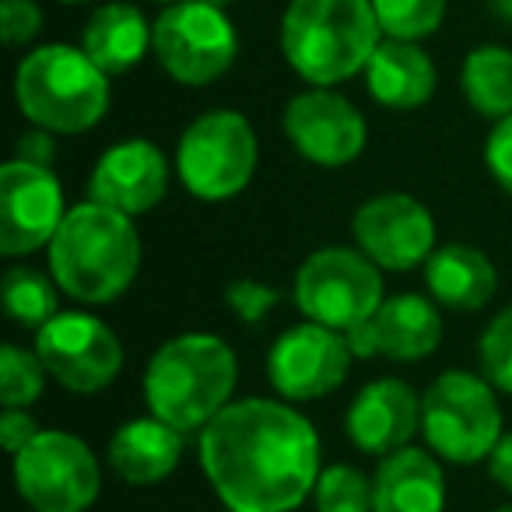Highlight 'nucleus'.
<instances>
[{"mask_svg": "<svg viewBox=\"0 0 512 512\" xmlns=\"http://www.w3.org/2000/svg\"><path fill=\"white\" fill-rule=\"evenodd\" d=\"M320 432L292 404L232 400L200 432V467L228 512H295L320 481Z\"/></svg>", "mask_w": 512, "mask_h": 512, "instance_id": "f257e3e1", "label": "nucleus"}, {"mask_svg": "<svg viewBox=\"0 0 512 512\" xmlns=\"http://www.w3.org/2000/svg\"><path fill=\"white\" fill-rule=\"evenodd\" d=\"M46 260L67 299L81 306H109L130 292L141 271V235L134 218L95 200H81L46 246Z\"/></svg>", "mask_w": 512, "mask_h": 512, "instance_id": "f03ea898", "label": "nucleus"}, {"mask_svg": "<svg viewBox=\"0 0 512 512\" xmlns=\"http://www.w3.org/2000/svg\"><path fill=\"white\" fill-rule=\"evenodd\" d=\"M239 383V358L218 334H179L151 355L144 369V400L155 418L183 435L204 432Z\"/></svg>", "mask_w": 512, "mask_h": 512, "instance_id": "7ed1b4c3", "label": "nucleus"}, {"mask_svg": "<svg viewBox=\"0 0 512 512\" xmlns=\"http://www.w3.org/2000/svg\"><path fill=\"white\" fill-rule=\"evenodd\" d=\"M383 39L372 0H288L281 18V53L313 88L362 74Z\"/></svg>", "mask_w": 512, "mask_h": 512, "instance_id": "20e7f679", "label": "nucleus"}, {"mask_svg": "<svg viewBox=\"0 0 512 512\" xmlns=\"http://www.w3.org/2000/svg\"><path fill=\"white\" fill-rule=\"evenodd\" d=\"M15 102L32 127L64 137L85 134L109 109V74L81 46L46 43L18 64Z\"/></svg>", "mask_w": 512, "mask_h": 512, "instance_id": "39448f33", "label": "nucleus"}, {"mask_svg": "<svg viewBox=\"0 0 512 512\" xmlns=\"http://www.w3.org/2000/svg\"><path fill=\"white\" fill-rule=\"evenodd\" d=\"M421 435L439 460L470 467L502 439L498 390L467 369H446L421 393Z\"/></svg>", "mask_w": 512, "mask_h": 512, "instance_id": "423d86ee", "label": "nucleus"}, {"mask_svg": "<svg viewBox=\"0 0 512 512\" xmlns=\"http://www.w3.org/2000/svg\"><path fill=\"white\" fill-rule=\"evenodd\" d=\"M260 141L253 123L235 109L200 113L176 144V176L186 193L207 204L232 200L253 183Z\"/></svg>", "mask_w": 512, "mask_h": 512, "instance_id": "0eeeda50", "label": "nucleus"}, {"mask_svg": "<svg viewBox=\"0 0 512 512\" xmlns=\"http://www.w3.org/2000/svg\"><path fill=\"white\" fill-rule=\"evenodd\" d=\"M151 53L172 81L204 88L232 71L239 32L225 8L204 0H176L151 22Z\"/></svg>", "mask_w": 512, "mask_h": 512, "instance_id": "6e6552de", "label": "nucleus"}, {"mask_svg": "<svg viewBox=\"0 0 512 512\" xmlns=\"http://www.w3.org/2000/svg\"><path fill=\"white\" fill-rule=\"evenodd\" d=\"M292 292L306 320L344 334L355 323L372 320L383 306V267L358 246H323L302 260Z\"/></svg>", "mask_w": 512, "mask_h": 512, "instance_id": "1a4fd4ad", "label": "nucleus"}, {"mask_svg": "<svg viewBox=\"0 0 512 512\" xmlns=\"http://www.w3.org/2000/svg\"><path fill=\"white\" fill-rule=\"evenodd\" d=\"M15 488L36 512H85L102 491V467L85 439L43 428L15 456Z\"/></svg>", "mask_w": 512, "mask_h": 512, "instance_id": "9d476101", "label": "nucleus"}, {"mask_svg": "<svg viewBox=\"0 0 512 512\" xmlns=\"http://www.w3.org/2000/svg\"><path fill=\"white\" fill-rule=\"evenodd\" d=\"M36 355L46 372L71 393H99L123 372V344L106 320L81 309L57 313L36 330Z\"/></svg>", "mask_w": 512, "mask_h": 512, "instance_id": "9b49d317", "label": "nucleus"}, {"mask_svg": "<svg viewBox=\"0 0 512 512\" xmlns=\"http://www.w3.org/2000/svg\"><path fill=\"white\" fill-rule=\"evenodd\" d=\"M64 186L50 165L11 158L0 169V253L8 260L46 249L64 225Z\"/></svg>", "mask_w": 512, "mask_h": 512, "instance_id": "f8f14e48", "label": "nucleus"}, {"mask_svg": "<svg viewBox=\"0 0 512 512\" xmlns=\"http://www.w3.org/2000/svg\"><path fill=\"white\" fill-rule=\"evenodd\" d=\"M351 362H355V355H351L341 330L306 320L288 327L271 344L267 379L281 400L306 404V400L330 397L348 379Z\"/></svg>", "mask_w": 512, "mask_h": 512, "instance_id": "ddd939ff", "label": "nucleus"}, {"mask_svg": "<svg viewBox=\"0 0 512 512\" xmlns=\"http://www.w3.org/2000/svg\"><path fill=\"white\" fill-rule=\"evenodd\" d=\"M355 246L383 271L407 274L435 253V218L411 193H376L351 218Z\"/></svg>", "mask_w": 512, "mask_h": 512, "instance_id": "4468645a", "label": "nucleus"}, {"mask_svg": "<svg viewBox=\"0 0 512 512\" xmlns=\"http://www.w3.org/2000/svg\"><path fill=\"white\" fill-rule=\"evenodd\" d=\"M285 137L299 158L320 165V169H341L362 158L369 144V123L358 106L334 88H313L299 92L285 106Z\"/></svg>", "mask_w": 512, "mask_h": 512, "instance_id": "2eb2a0df", "label": "nucleus"}, {"mask_svg": "<svg viewBox=\"0 0 512 512\" xmlns=\"http://www.w3.org/2000/svg\"><path fill=\"white\" fill-rule=\"evenodd\" d=\"M169 193V158L155 141L130 137L99 155L88 179V200L106 204L127 218L155 211Z\"/></svg>", "mask_w": 512, "mask_h": 512, "instance_id": "dca6fc26", "label": "nucleus"}, {"mask_svg": "<svg viewBox=\"0 0 512 512\" xmlns=\"http://www.w3.org/2000/svg\"><path fill=\"white\" fill-rule=\"evenodd\" d=\"M344 432L358 453L383 460L411 446V439L421 432V397L404 379H372L351 400Z\"/></svg>", "mask_w": 512, "mask_h": 512, "instance_id": "f3484780", "label": "nucleus"}, {"mask_svg": "<svg viewBox=\"0 0 512 512\" xmlns=\"http://www.w3.org/2000/svg\"><path fill=\"white\" fill-rule=\"evenodd\" d=\"M183 449L186 435L172 428L169 421L148 414V418H130L116 428L106 446V463L123 484L148 488V484H158L169 474H176Z\"/></svg>", "mask_w": 512, "mask_h": 512, "instance_id": "a211bd4d", "label": "nucleus"}, {"mask_svg": "<svg viewBox=\"0 0 512 512\" xmlns=\"http://www.w3.org/2000/svg\"><path fill=\"white\" fill-rule=\"evenodd\" d=\"M372 512H446V474L432 449L404 446L372 474Z\"/></svg>", "mask_w": 512, "mask_h": 512, "instance_id": "6ab92c4d", "label": "nucleus"}, {"mask_svg": "<svg viewBox=\"0 0 512 512\" xmlns=\"http://www.w3.org/2000/svg\"><path fill=\"white\" fill-rule=\"evenodd\" d=\"M425 288L442 309L456 313H477L498 292V271L477 246L467 242H449L435 246V253L425 260Z\"/></svg>", "mask_w": 512, "mask_h": 512, "instance_id": "aec40b11", "label": "nucleus"}, {"mask_svg": "<svg viewBox=\"0 0 512 512\" xmlns=\"http://www.w3.org/2000/svg\"><path fill=\"white\" fill-rule=\"evenodd\" d=\"M435 85H439V71L432 57L418 43H404V39H383L365 67L369 95L383 109H397V113L421 109L435 95Z\"/></svg>", "mask_w": 512, "mask_h": 512, "instance_id": "412c9836", "label": "nucleus"}, {"mask_svg": "<svg viewBox=\"0 0 512 512\" xmlns=\"http://www.w3.org/2000/svg\"><path fill=\"white\" fill-rule=\"evenodd\" d=\"M379 334V355L390 362H421L442 344V313L432 295L404 292L383 299L372 316Z\"/></svg>", "mask_w": 512, "mask_h": 512, "instance_id": "4be33fe9", "label": "nucleus"}, {"mask_svg": "<svg viewBox=\"0 0 512 512\" xmlns=\"http://www.w3.org/2000/svg\"><path fill=\"white\" fill-rule=\"evenodd\" d=\"M81 50H85L109 78H113V74H127L148 57L151 22L141 15V8H134L127 0L102 4V8L88 18L85 32H81Z\"/></svg>", "mask_w": 512, "mask_h": 512, "instance_id": "5701e85b", "label": "nucleus"}, {"mask_svg": "<svg viewBox=\"0 0 512 512\" xmlns=\"http://www.w3.org/2000/svg\"><path fill=\"white\" fill-rule=\"evenodd\" d=\"M463 99L488 120L512 116V50L498 43L474 46L460 67Z\"/></svg>", "mask_w": 512, "mask_h": 512, "instance_id": "b1692460", "label": "nucleus"}, {"mask_svg": "<svg viewBox=\"0 0 512 512\" xmlns=\"http://www.w3.org/2000/svg\"><path fill=\"white\" fill-rule=\"evenodd\" d=\"M4 309L8 316L25 330H43L53 316L60 313V285L53 281V274H39L36 267H8L4 271Z\"/></svg>", "mask_w": 512, "mask_h": 512, "instance_id": "393cba45", "label": "nucleus"}, {"mask_svg": "<svg viewBox=\"0 0 512 512\" xmlns=\"http://www.w3.org/2000/svg\"><path fill=\"white\" fill-rule=\"evenodd\" d=\"M446 8L449 0H372L383 36L404 39V43H421L435 36L446 18Z\"/></svg>", "mask_w": 512, "mask_h": 512, "instance_id": "a878e982", "label": "nucleus"}, {"mask_svg": "<svg viewBox=\"0 0 512 512\" xmlns=\"http://www.w3.org/2000/svg\"><path fill=\"white\" fill-rule=\"evenodd\" d=\"M46 365L36 348L4 344L0 348V400L4 407H32L46 390Z\"/></svg>", "mask_w": 512, "mask_h": 512, "instance_id": "bb28decb", "label": "nucleus"}, {"mask_svg": "<svg viewBox=\"0 0 512 512\" xmlns=\"http://www.w3.org/2000/svg\"><path fill=\"white\" fill-rule=\"evenodd\" d=\"M313 502L316 512H372V477H365L351 463L323 467Z\"/></svg>", "mask_w": 512, "mask_h": 512, "instance_id": "cd10ccee", "label": "nucleus"}, {"mask_svg": "<svg viewBox=\"0 0 512 512\" xmlns=\"http://www.w3.org/2000/svg\"><path fill=\"white\" fill-rule=\"evenodd\" d=\"M477 358H481V376L498 393H512V306L502 309L484 327L481 344H477Z\"/></svg>", "mask_w": 512, "mask_h": 512, "instance_id": "c85d7f7f", "label": "nucleus"}, {"mask_svg": "<svg viewBox=\"0 0 512 512\" xmlns=\"http://www.w3.org/2000/svg\"><path fill=\"white\" fill-rule=\"evenodd\" d=\"M225 302L242 323H264L278 309L281 292L274 285H267V281L239 278L225 285Z\"/></svg>", "mask_w": 512, "mask_h": 512, "instance_id": "c756f323", "label": "nucleus"}, {"mask_svg": "<svg viewBox=\"0 0 512 512\" xmlns=\"http://www.w3.org/2000/svg\"><path fill=\"white\" fill-rule=\"evenodd\" d=\"M43 32V8L36 0H0V36L8 46H29Z\"/></svg>", "mask_w": 512, "mask_h": 512, "instance_id": "7c9ffc66", "label": "nucleus"}, {"mask_svg": "<svg viewBox=\"0 0 512 512\" xmlns=\"http://www.w3.org/2000/svg\"><path fill=\"white\" fill-rule=\"evenodd\" d=\"M484 165H488L491 179L512 197V116L495 120L488 141H484Z\"/></svg>", "mask_w": 512, "mask_h": 512, "instance_id": "2f4dec72", "label": "nucleus"}, {"mask_svg": "<svg viewBox=\"0 0 512 512\" xmlns=\"http://www.w3.org/2000/svg\"><path fill=\"white\" fill-rule=\"evenodd\" d=\"M39 432L43 428L29 414V407H4V414H0V446H4V453L18 456Z\"/></svg>", "mask_w": 512, "mask_h": 512, "instance_id": "473e14b6", "label": "nucleus"}, {"mask_svg": "<svg viewBox=\"0 0 512 512\" xmlns=\"http://www.w3.org/2000/svg\"><path fill=\"white\" fill-rule=\"evenodd\" d=\"M57 134L43 127H32L29 134L18 137V155L15 158H25V162H36V165H50L53 169V158H57Z\"/></svg>", "mask_w": 512, "mask_h": 512, "instance_id": "72a5a7b5", "label": "nucleus"}, {"mask_svg": "<svg viewBox=\"0 0 512 512\" xmlns=\"http://www.w3.org/2000/svg\"><path fill=\"white\" fill-rule=\"evenodd\" d=\"M344 341H348L351 355H355L358 362L383 358V355H379V334H376V323H372V320H362V323H355V327H348V330H344Z\"/></svg>", "mask_w": 512, "mask_h": 512, "instance_id": "f704fd0d", "label": "nucleus"}, {"mask_svg": "<svg viewBox=\"0 0 512 512\" xmlns=\"http://www.w3.org/2000/svg\"><path fill=\"white\" fill-rule=\"evenodd\" d=\"M488 474L498 488H505L512 495V432H502V439L495 442L488 456Z\"/></svg>", "mask_w": 512, "mask_h": 512, "instance_id": "c9c22d12", "label": "nucleus"}, {"mask_svg": "<svg viewBox=\"0 0 512 512\" xmlns=\"http://www.w3.org/2000/svg\"><path fill=\"white\" fill-rule=\"evenodd\" d=\"M204 4H214V8H228L232 0H204Z\"/></svg>", "mask_w": 512, "mask_h": 512, "instance_id": "e433bc0d", "label": "nucleus"}, {"mask_svg": "<svg viewBox=\"0 0 512 512\" xmlns=\"http://www.w3.org/2000/svg\"><path fill=\"white\" fill-rule=\"evenodd\" d=\"M148 4H165V8H169V4H176V0H148Z\"/></svg>", "mask_w": 512, "mask_h": 512, "instance_id": "4c0bfd02", "label": "nucleus"}, {"mask_svg": "<svg viewBox=\"0 0 512 512\" xmlns=\"http://www.w3.org/2000/svg\"><path fill=\"white\" fill-rule=\"evenodd\" d=\"M60 4H88V0H60Z\"/></svg>", "mask_w": 512, "mask_h": 512, "instance_id": "58836bf2", "label": "nucleus"}, {"mask_svg": "<svg viewBox=\"0 0 512 512\" xmlns=\"http://www.w3.org/2000/svg\"><path fill=\"white\" fill-rule=\"evenodd\" d=\"M495 512H512V505H502V509H495Z\"/></svg>", "mask_w": 512, "mask_h": 512, "instance_id": "ea45409f", "label": "nucleus"}, {"mask_svg": "<svg viewBox=\"0 0 512 512\" xmlns=\"http://www.w3.org/2000/svg\"><path fill=\"white\" fill-rule=\"evenodd\" d=\"M32 512H36V509H32Z\"/></svg>", "mask_w": 512, "mask_h": 512, "instance_id": "a19ab883", "label": "nucleus"}]
</instances>
